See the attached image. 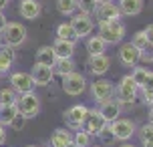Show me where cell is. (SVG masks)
Segmentation results:
<instances>
[{"label": "cell", "mask_w": 153, "mask_h": 147, "mask_svg": "<svg viewBox=\"0 0 153 147\" xmlns=\"http://www.w3.org/2000/svg\"><path fill=\"white\" fill-rule=\"evenodd\" d=\"M111 127V133L117 141H129L135 133H137V125L133 123L131 119H115L113 123H109Z\"/></svg>", "instance_id": "6"}, {"label": "cell", "mask_w": 153, "mask_h": 147, "mask_svg": "<svg viewBox=\"0 0 153 147\" xmlns=\"http://www.w3.org/2000/svg\"><path fill=\"white\" fill-rule=\"evenodd\" d=\"M75 61L73 59H56L53 65V71H54V75H59V77H65V75H69V73H73L75 71Z\"/></svg>", "instance_id": "24"}, {"label": "cell", "mask_w": 153, "mask_h": 147, "mask_svg": "<svg viewBox=\"0 0 153 147\" xmlns=\"http://www.w3.org/2000/svg\"><path fill=\"white\" fill-rule=\"evenodd\" d=\"M153 47H147L145 50H139V61L141 62H153Z\"/></svg>", "instance_id": "37"}, {"label": "cell", "mask_w": 153, "mask_h": 147, "mask_svg": "<svg viewBox=\"0 0 153 147\" xmlns=\"http://www.w3.org/2000/svg\"><path fill=\"white\" fill-rule=\"evenodd\" d=\"M131 45L137 48V50H145V48L149 47V42H147V39H145V32L137 30L133 36H131Z\"/></svg>", "instance_id": "31"}, {"label": "cell", "mask_w": 153, "mask_h": 147, "mask_svg": "<svg viewBox=\"0 0 153 147\" xmlns=\"http://www.w3.org/2000/svg\"><path fill=\"white\" fill-rule=\"evenodd\" d=\"M149 107H153V103H151V105H149Z\"/></svg>", "instance_id": "49"}, {"label": "cell", "mask_w": 153, "mask_h": 147, "mask_svg": "<svg viewBox=\"0 0 153 147\" xmlns=\"http://www.w3.org/2000/svg\"><path fill=\"white\" fill-rule=\"evenodd\" d=\"M91 141H93V137L87 131H83V129H76L73 133V143H76L79 147H91Z\"/></svg>", "instance_id": "29"}, {"label": "cell", "mask_w": 153, "mask_h": 147, "mask_svg": "<svg viewBox=\"0 0 153 147\" xmlns=\"http://www.w3.org/2000/svg\"><path fill=\"white\" fill-rule=\"evenodd\" d=\"M56 39L59 40H69V42H76L79 36H76L75 28L71 26V22H61L56 26Z\"/></svg>", "instance_id": "25"}, {"label": "cell", "mask_w": 153, "mask_h": 147, "mask_svg": "<svg viewBox=\"0 0 153 147\" xmlns=\"http://www.w3.org/2000/svg\"><path fill=\"white\" fill-rule=\"evenodd\" d=\"M30 77H32L34 87H48L54 79V71H53V67H45V65H36L34 62Z\"/></svg>", "instance_id": "12"}, {"label": "cell", "mask_w": 153, "mask_h": 147, "mask_svg": "<svg viewBox=\"0 0 153 147\" xmlns=\"http://www.w3.org/2000/svg\"><path fill=\"white\" fill-rule=\"evenodd\" d=\"M61 87H62V91H65L67 95L76 97V95H81L85 89H87V79H85V75L73 71V73H69V75L62 77V85Z\"/></svg>", "instance_id": "7"}, {"label": "cell", "mask_w": 153, "mask_h": 147, "mask_svg": "<svg viewBox=\"0 0 153 147\" xmlns=\"http://www.w3.org/2000/svg\"><path fill=\"white\" fill-rule=\"evenodd\" d=\"M24 123H26V119H24V117L20 115V113H18V115H16L14 119H12V123L8 125V127H12L14 131H22V129H24Z\"/></svg>", "instance_id": "36"}, {"label": "cell", "mask_w": 153, "mask_h": 147, "mask_svg": "<svg viewBox=\"0 0 153 147\" xmlns=\"http://www.w3.org/2000/svg\"><path fill=\"white\" fill-rule=\"evenodd\" d=\"M91 97L95 103H103L107 99H113L115 97V85L107 79H97L95 83H91Z\"/></svg>", "instance_id": "9"}, {"label": "cell", "mask_w": 153, "mask_h": 147, "mask_svg": "<svg viewBox=\"0 0 153 147\" xmlns=\"http://www.w3.org/2000/svg\"><path fill=\"white\" fill-rule=\"evenodd\" d=\"M4 141H6V129H4V127L0 125V145H2Z\"/></svg>", "instance_id": "40"}, {"label": "cell", "mask_w": 153, "mask_h": 147, "mask_svg": "<svg viewBox=\"0 0 153 147\" xmlns=\"http://www.w3.org/2000/svg\"><path fill=\"white\" fill-rule=\"evenodd\" d=\"M59 12L65 16H73L76 12V0H56Z\"/></svg>", "instance_id": "28"}, {"label": "cell", "mask_w": 153, "mask_h": 147, "mask_svg": "<svg viewBox=\"0 0 153 147\" xmlns=\"http://www.w3.org/2000/svg\"><path fill=\"white\" fill-rule=\"evenodd\" d=\"M117 8L123 16H137L143 10V0H119Z\"/></svg>", "instance_id": "19"}, {"label": "cell", "mask_w": 153, "mask_h": 147, "mask_svg": "<svg viewBox=\"0 0 153 147\" xmlns=\"http://www.w3.org/2000/svg\"><path fill=\"white\" fill-rule=\"evenodd\" d=\"M139 97V85L133 81L131 75L121 77V81L115 85V99L117 101H137Z\"/></svg>", "instance_id": "4"}, {"label": "cell", "mask_w": 153, "mask_h": 147, "mask_svg": "<svg viewBox=\"0 0 153 147\" xmlns=\"http://www.w3.org/2000/svg\"><path fill=\"white\" fill-rule=\"evenodd\" d=\"M16 109H18V113H20L24 119H32V117H36L38 113H40V109H42L40 97H38L34 91L18 95V97H16Z\"/></svg>", "instance_id": "2"}, {"label": "cell", "mask_w": 153, "mask_h": 147, "mask_svg": "<svg viewBox=\"0 0 153 147\" xmlns=\"http://www.w3.org/2000/svg\"><path fill=\"white\" fill-rule=\"evenodd\" d=\"M99 113L103 115V119L107 121V123H113L115 119H119V115H121V107H119V103H117V99H107L103 101L99 105Z\"/></svg>", "instance_id": "17"}, {"label": "cell", "mask_w": 153, "mask_h": 147, "mask_svg": "<svg viewBox=\"0 0 153 147\" xmlns=\"http://www.w3.org/2000/svg\"><path fill=\"white\" fill-rule=\"evenodd\" d=\"M16 115H18L16 103H12V105H0V125H2V127L10 125Z\"/></svg>", "instance_id": "27"}, {"label": "cell", "mask_w": 153, "mask_h": 147, "mask_svg": "<svg viewBox=\"0 0 153 147\" xmlns=\"http://www.w3.org/2000/svg\"><path fill=\"white\" fill-rule=\"evenodd\" d=\"M0 34H2V42L12 48H18L26 42V28L22 22H8Z\"/></svg>", "instance_id": "3"}, {"label": "cell", "mask_w": 153, "mask_h": 147, "mask_svg": "<svg viewBox=\"0 0 153 147\" xmlns=\"http://www.w3.org/2000/svg\"><path fill=\"white\" fill-rule=\"evenodd\" d=\"M101 2H113V0H97V4H101Z\"/></svg>", "instance_id": "45"}, {"label": "cell", "mask_w": 153, "mask_h": 147, "mask_svg": "<svg viewBox=\"0 0 153 147\" xmlns=\"http://www.w3.org/2000/svg\"><path fill=\"white\" fill-rule=\"evenodd\" d=\"M87 109H89L87 105H73V107H69L65 113H62L65 125H67L69 129H73V131L81 129L83 119H85V115H87Z\"/></svg>", "instance_id": "10"}, {"label": "cell", "mask_w": 153, "mask_h": 147, "mask_svg": "<svg viewBox=\"0 0 153 147\" xmlns=\"http://www.w3.org/2000/svg\"><path fill=\"white\" fill-rule=\"evenodd\" d=\"M71 26L75 28V32H76V36H79V39L89 36V34L95 30L93 14H85V12H79V10H76L75 14L71 16Z\"/></svg>", "instance_id": "8"}, {"label": "cell", "mask_w": 153, "mask_h": 147, "mask_svg": "<svg viewBox=\"0 0 153 147\" xmlns=\"http://www.w3.org/2000/svg\"><path fill=\"white\" fill-rule=\"evenodd\" d=\"M6 24H8V18H6V16H4V12L0 10V32L4 30V26H6Z\"/></svg>", "instance_id": "39"}, {"label": "cell", "mask_w": 153, "mask_h": 147, "mask_svg": "<svg viewBox=\"0 0 153 147\" xmlns=\"http://www.w3.org/2000/svg\"><path fill=\"white\" fill-rule=\"evenodd\" d=\"M139 97H141V101L147 103V105L153 103V73L151 71L147 73V79L143 81V85L139 87Z\"/></svg>", "instance_id": "22"}, {"label": "cell", "mask_w": 153, "mask_h": 147, "mask_svg": "<svg viewBox=\"0 0 153 147\" xmlns=\"http://www.w3.org/2000/svg\"><path fill=\"white\" fill-rule=\"evenodd\" d=\"M119 62H121L123 67H127V69H133V67H137L139 62V50L131 42H125L119 47Z\"/></svg>", "instance_id": "13"}, {"label": "cell", "mask_w": 153, "mask_h": 147, "mask_svg": "<svg viewBox=\"0 0 153 147\" xmlns=\"http://www.w3.org/2000/svg\"><path fill=\"white\" fill-rule=\"evenodd\" d=\"M76 10L85 14H95L97 10V0H76Z\"/></svg>", "instance_id": "30"}, {"label": "cell", "mask_w": 153, "mask_h": 147, "mask_svg": "<svg viewBox=\"0 0 153 147\" xmlns=\"http://www.w3.org/2000/svg\"><path fill=\"white\" fill-rule=\"evenodd\" d=\"M121 147H135V145H131V143H125V145H121Z\"/></svg>", "instance_id": "46"}, {"label": "cell", "mask_w": 153, "mask_h": 147, "mask_svg": "<svg viewBox=\"0 0 153 147\" xmlns=\"http://www.w3.org/2000/svg\"><path fill=\"white\" fill-rule=\"evenodd\" d=\"M14 61H16V48L2 45L0 47V75H6L8 71L12 69Z\"/></svg>", "instance_id": "18"}, {"label": "cell", "mask_w": 153, "mask_h": 147, "mask_svg": "<svg viewBox=\"0 0 153 147\" xmlns=\"http://www.w3.org/2000/svg\"><path fill=\"white\" fill-rule=\"evenodd\" d=\"M99 36L105 45H119L125 39V24L121 20H97Z\"/></svg>", "instance_id": "1"}, {"label": "cell", "mask_w": 153, "mask_h": 147, "mask_svg": "<svg viewBox=\"0 0 153 147\" xmlns=\"http://www.w3.org/2000/svg\"><path fill=\"white\" fill-rule=\"evenodd\" d=\"M56 56H54L53 45H45V47H38L36 54H34V62L36 65H45V67H53Z\"/></svg>", "instance_id": "20"}, {"label": "cell", "mask_w": 153, "mask_h": 147, "mask_svg": "<svg viewBox=\"0 0 153 147\" xmlns=\"http://www.w3.org/2000/svg\"><path fill=\"white\" fill-rule=\"evenodd\" d=\"M139 139H141V143H153V125L151 123L143 125L139 129Z\"/></svg>", "instance_id": "33"}, {"label": "cell", "mask_w": 153, "mask_h": 147, "mask_svg": "<svg viewBox=\"0 0 153 147\" xmlns=\"http://www.w3.org/2000/svg\"><path fill=\"white\" fill-rule=\"evenodd\" d=\"M87 50H89L91 56L103 54L105 50H107V45L103 42V39H101L99 34H95V36H89V39H87Z\"/></svg>", "instance_id": "26"}, {"label": "cell", "mask_w": 153, "mask_h": 147, "mask_svg": "<svg viewBox=\"0 0 153 147\" xmlns=\"http://www.w3.org/2000/svg\"><path fill=\"white\" fill-rule=\"evenodd\" d=\"M16 91L10 87V89H0V105H12L16 103Z\"/></svg>", "instance_id": "32"}, {"label": "cell", "mask_w": 153, "mask_h": 147, "mask_svg": "<svg viewBox=\"0 0 153 147\" xmlns=\"http://www.w3.org/2000/svg\"><path fill=\"white\" fill-rule=\"evenodd\" d=\"M65 147H79V145H76V143H73V141H71V143H67V145H65Z\"/></svg>", "instance_id": "43"}, {"label": "cell", "mask_w": 153, "mask_h": 147, "mask_svg": "<svg viewBox=\"0 0 153 147\" xmlns=\"http://www.w3.org/2000/svg\"><path fill=\"white\" fill-rule=\"evenodd\" d=\"M18 14L26 20H34L42 14V4L38 0H20L18 4Z\"/></svg>", "instance_id": "14"}, {"label": "cell", "mask_w": 153, "mask_h": 147, "mask_svg": "<svg viewBox=\"0 0 153 147\" xmlns=\"http://www.w3.org/2000/svg\"><path fill=\"white\" fill-rule=\"evenodd\" d=\"M105 125H107V121L103 119V115L99 113V109H87V115H85V119H83L81 129L87 131L91 137H97V135L103 131Z\"/></svg>", "instance_id": "5"}, {"label": "cell", "mask_w": 153, "mask_h": 147, "mask_svg": "<svg viewBox=\"0 0 153 147\" xmlns=\"http://www.w3.org/2000/svg\"><path fill=\"white\" fill-rule=\"evenodd\" d=\"M97 20H121V12L115 2H101L97 4Z\"/></svg>", "instance_id": "16"}, {"label": "cell", "mask_w": 153, "mask_h": 147, "mask_svg": "<svg viewBox=\"0 0 153 147\" xmlns=\"http://www.w3.org/2000/svg\"><path fill=\"white\" fill-rule=\"evenodd\" d=\"M0 47H2V34H0Z\"/></svg>", "instance_id": "47"}, {"label": "cell", "mask_w": 153, "mask_h": 147, "mask_svg": "<svg viewBox=\"0 0 153 147\" xmlns=\"http://www.w3.org/2000/svg\"><path fill=\"white\" fill-rule=\"evenodd\" d=\"M97 137H99V139L103 141L105 145H111L113 141H117V139H115V137H113V133H111V127H109V123L105 125V127H103V131H101L99 135H97Z\"/></svg>", "instance_id": "35"}, {"label": "cell", "mask_w": 153, "mask_h": 147, "mask_svg": "<svg viewBox=\"0 0 153 147\" xmlns=\"http://www.w3.org/2000/svg\"><path fill=\"white\" fill-rule=\"evenodd\" d=\"M143 147H153V143H141Z\"/></svg>", "instance_id": "44"}, {"label": "cell", "mask_w": 153, "mask_h": 147, "mask_svg": "<svg viewBox=\"0 0 153 147\" xmlns=\"http://www.w3.org/2000/svg\"><path fill=\"white\" fill-rule=\"evenodd\" d=\"M26 147H38V145H26Z\"/></svg>", "instance_id": "48"}, {"label": "cell", "mask_w": 153, "mask_h": 147, "mask_svg": "<svg viewBox=\"0 0 153 147\" xmlns=\"http://www.w3.org/2000/svg\"><path fill=\"white\" fill-rule=\"evenodd\" d=\"M147 119H149V123H151V125H153V107H151V109H149V115H147Z\"/></svg>", "instance_id": "42"}, {"label": "cell", "mask_w": 153, "mask_h": 147, "mask_svg": "<svg viewBox=\"0 0 153 147\" xmlns=\"http://www.w3.org/2000/svg\"><path fill=\"white\" fill-rule=\"evenodd\" d=\"M8 6V0H0V10H4Z\"/></svg>", "instance_id": "41"}, {"label": "cell", "mask_w": 153, "mask_h": 147, "mask_svg": "<svg viewBox=\"0 0 153 147\" xmlns=\"http://www.w3.org/2000/svg\"><path fill=\"white\" fill-rule=\"evenodd\" d=\"M71 141H73V133L69 129H54V133L51 135V147H65Z\"/></svg>", "instance_id": "23"}, {"label": "cell", "mask_w": 153, "mask_h": 147, "mask_svg": "<svg viewBox=\"0 0 153 147\" xmlns=\"http://www.w3.org/2000/svg\"><path fill=\"white\" fill-rule=\"evenodd\" d=\"M147 73H149V71H147L145 67H133V73H131V77H133V81H135V83L141 87V85H143V81L147 79Z\"/></svg>", "instance_id": "34"}, {"label": "cell", "mask_w": 153, "mask_h": 147, "mask_svg": "<svg viewBox=\"0 0 153 147\" xmlns=\"http://www.w3.org/2000/svg\"><path fill=\"white\" fill-rule=\"evenodd\" d=\"M111 69V59H109L107 54H95L89 59V73L95 75V77H101V75H105L107 71Z\"/></svg>", "instance_id": "15"}, {"label": "cell", "mask_w": 153, "mask_h": 147, "mask_svg": "<svg viewBox=\"0 0 153 147\" xmlns=\"http://www.w3.org/2000/svg\"><path fill=\"white\" fill-rule=\"evenodd\" d=\"M53 50H54V56L56 59H73L75 54V42H69V40H54L53 45Z\"/></svg>", "instance_id": "21"}, {"label": "cell", "mask_w": 153, "mask_h": 147, "mask_svg": "<svg viewBox=\"0 0 153 147\" xmlns=\"http://www.w3.org/2000/svg\"><path fill=\"white\" fill-rule=\"evenodd\" d=\"M143 32H145V39L149 42V47H153V24H147V28Z\"/></svg>", "instance_id": "38"}, {"label": "cell", "mask_w": 153, "mask_h": 147, "mask_svg": "<svg viewBox=\"0 0 153 147\" xmlns=\"http://www.w3.org/2000/svg\"><path fill=\"white\" fill-rule=\"evenodd\" d=\"M10 87L16 91V95H22V93H30L34 91V83H32L30 73H12L10 75Z\"/></svg>", "instance_id": "11"}]
</instances>
